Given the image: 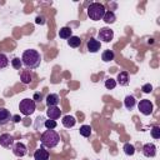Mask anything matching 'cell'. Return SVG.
I'll list each match as a JSON object with an SVG mask.
<instances>
[{
  "instance_id": "obj_1",
  "label": "cell",
  "mask_w": 160,
  "mask_h": 160,
  "mask_svg": "<svg viewBox=\"0 0 160 160\" xmlns=\"http://www.w3.org/2000/svg\"><path fill=\"white\" fill-rule=\"evenodd\" d=\"M21 61H22V66H25V69L35 70L41 64V55L35 49H28V50H25L22 52Z\"/></svg>"
},
{
  "instance_id": "obj_2",
  "label": "cell",
  "mask_w": 160,
  "mask_h": 160,
  "mask_svg": "<svg viewBox=\"0 0 160 160\" xmlns=\"http://www.w3.org/2000/svg\"><path fill=\"white\" fill-rule=\"evenodd\" d=\"M41 146L45 149H54L60 142V135L55 130H45L41 134Z\"/></svg>"
},
{
  "instance_id": "obj_3",
  "label": "cell",
  "mask_w": 160,
  "mask_h": 160,
  "mask_svg": "<svg viewBox=\"0 0 160 160\" xmlns=\"http://www.w3.org/2000/svg\"><path fill=\"white\" fill-rule=\"evenodd\" d=\"M86 11H88V16H89L91 20L99 21V20H102V16H104L106 9H105V6H104L102 4H100V2H91V4L88 6Z\"/></svg>"
},
{
  "instance_id": "obj_4",
  "label": "cell",
  "mask_w": 160,
  "mask_h": 160,
  "mask_svg": "<svg viewBox=\"0 0 160 160\" xmlns=\"http://www.w3.org/2000/svg\"><path fill=\"white\" fill-rule=\"evenodd\" d=\"M19 110H20V112H21L22 115L29 116V115H31V114L36 110V102H35L32 99H30V98H25V99H22V100L20 101V104H19Z\"/></svg>"
},
{
  "instance_id": "obj_5",
  "label": "cell",
  "mask_w": 160,
  "mask_h": 160,
  "mask_svg": "<svg viewBox=\"0 0 160 160\" xmlns=\"http://www.w3.org/2000/svg\"><path fill=\"white\" fill-rule=\"evenodd\" d=\"M138 109H139V111H140L142 115L148 116V115H151V114H152V111H154V105H152V102H151L150 100L142 99V100L139 101Z\"/></svg>"
},
{
  "instance_id": "obj_6",
  "label": "cell",
  "mask_w": 160,
  "mask_h": 160,
  "mask_svg": "<svg viewBox=\"0 0 160 160\" xmlns=\"http://www.w3.org/2000/svg\"><path fill=\"white\" fill-rule=\"evenodd\" d=\"M114 39V31L110 28H101L98 32V40L104 42H110Z\"/></svg>"
},
{
  "instance_id": "obj_7",
  "label": "cell",
  "mask_w": 160,
  "mask_h": 160,
  "mask_svg": "<svg viewBox=\"0 0 160 160\" xmlns=\"http://www.w3.org/2000/svg\"><path fill=\"white\" fill-rule=\"evenodd\" d=\"M11 150H12V154L16 156V158H24L26 154H28V148H26V145L25 144H22V142H15L14 145H12V148H11Z\"/></svg>"
},
{
  "instance_id": "obj_8",
  "label": "cell",
  "mask_w": 160,
  "mask_h": 160,
  "mask_svg": "<svg viewBox=\"0 0 160 160\" xmlns=\"http://www.w3.org/2000/svg\"><path fill=\"white\" fill-rule=\"evenodd\" d=\"M14 140H15L14 136L10 135L9 132H4V134L0 135V145H1L2 148H5V149H10V148H12V145L15 144Z\"/></svg>"
},
{
  "instance_id": "obj_9",
  "label": "cell",
  "mask_w": 160,
  "mask_h": 160,
  "mask_svg": "<svg viewBox=\"0 0 160 160\" xmlns=\"http://www.w3.org/2000/svg\"><path fill=\"white\" fill-rule=\"evenodd\" d=\"M100 48H101V42L99 40H96L95 38H90L88 40V42H86V49H88L89 52L95 54V52H98L100 50Z\"/></svg>"
},
{
  "instance_id": "obj_10",
  "label": "cell",
  "mask_w": 160,
  "mask_h": 160,
  "mask_svg": "<svg viewBox=\"0 0 160 160\" xmlns=\"http://www.w3.org/2000/svg\"><path fill=\"white\" fill-rule=\"evenodd\" d=\"M142 155L146 158H154L156 155V146L152 142H148L142 146Z\"/></svg>"
},
{
  "instance_id": "obj_11",
  "label": "cell",
  "mask_w": 160,
  "mask_h": 160,
  "mask_svg": "<svg viewBox=\"0 0 160 160\" xmlns=\"http://www.w3.org/2000/svg\"><path fill=\"white\" fill-rule=\"evenodd\" d=\"M61 115V110L59 106H49L46 109V116L51 120H58Z\"/></svg>"
},
{
  "instance_id": "obj_12",
  "label": "cell",
  "mask_w": 160,
  "mask_h": 160,
  "mask_svg": "<svg viewBox=\"0 0 160 160\" xmlns=\"http://www.w3.org/2000/svg\"><path fill=\"white\" fill-rule=\"evenodd\" d=\"M12 115L6 108H0V125H6L11 120Z\"/></svg>"
},
{
  "instance_id": "obj_13",
  "label": "cell",
  "mask_w": 160,
  "mask_h": 160,
  "mask_svg": "<svg viewBox=\"0 0 160 160\" xmlns=\"http://www.w3.org/2000/svg\"><path fill=\"white\" fill-rule=\"evenodd\" d=\"M45 102H46V106H58L59 102H60V96L58 94H48L46 98H45Z\"/></svg>"
},
{
  "instance_id": "obj_14",
  "label": "cell",
  "mask_w": 160,
  "mask_h": 160,
  "mask_svg": "<svg viewBox=\"0 0 160 160\" xmlns=\"http://www.w3.org/2000/svg\"><path fill=\"white\" fill-rule=\"evenodd\" d=\"M116 84L121 86H128L129 85V72L128 71H120L116 76Z\"/></svg>"
},
{
  "instance_id": "obj_15",
  "label": "cell",
  "mask_w": 160,
  "mask_h": 160,
  "mask_svg": "<svg viewBox=\"0 0 160 160\" xmlns=\"http://www.w3.org/2000/svg\"><path fill=\"white\" fill-rule=\"evenodd\" d=\"M34 160H49V151L45 148H39L34 152Z\"/></svg>"
},
{
  "instance_id": "obj_16",
  "label": "cell",
  "mask_w": 160,
  "mask_h": 160,
  "mask_svg": "<svg viewBox=\"0 0 160 160\" xmlns=\"http://www.w3.org/2000/svg\"><path fill=\"white\" fill-rule=\"evenodd\" d=\"M61 124H62L64 128H66V129H71V128L75 126V124H76V119H75L72 115H65V116H62V119H61Z\"/></svg>"
},
{
  "instance_id": "obj_17",
  "label": "cell",
  "mask_w": 160,
  "mask_h": 160,
  "mask_svg": "<svg viewBox=\"0 0 160 160\" xmlns=\"http://www.w3.org/2000/svg\"><path fill=\"white\" fill-rule=\"evenodd\" d=\"M20 80H21V82L24 85H28V84H30L32 81V74L28 69L21 70V72H20Z\"/></svg>"
},
{
  "instance_id": "obj_18",
  "label": "cell",
  "mask_w": 160,
  "mask_h": 160,
  "mask_svg": "<svg viewBox=\"0 0 160 160\" xmlns=\"http://www.w3.org/2000/svg\"><path fill=\"white\" fill-rule=\"evenodd\" d=\"M135 105H136V99L132 95H126L124 99V106L128 110H132L135 108Z\"/></svg>"
},
{
  "instance_id": "obj_19",
  "label": "cell",
  "mask_w": 160,
  "mask_h": 160,
  "mask_svg": "<svg viewBox=\"0 0 160 160\" xmlns=\"http://www.w3.org/2000/svg\"><path fill=\"white\" fill-rule=\"evenodd\" d=\"M59 36H60V39L68 40L70 36H72V30H71V28H69V26L61 28V29L59 30Z\"/></svg>"
},
{
  "instance_id": "obj_20",
  "label": "cell",
  "mask_w": 160,
  "mask_h": 160,
  "mask_svg": "<svg viewBox=\"0 0 160 160\" xmlns=\"http://www.w3.org/2000/svg\"><path fill=\"white\" fill-rule=\"evenodd\" d=\"M102 20L106 22V24H114L116 21V15L114 11H105L104 16H102Z\"/></svg>"
},
{
  "instance_id": "obj_21",
  "label": "cell",
  "mask_w": 160,
  "mask_h": 160,
  "mask_svg": "<svg viewBox=\"0 0 160 160\" xmlns=\"http://www.w3.org/2000/svg\"><path fill=\"white\" fill-rule=\"evenodd\" d=\"M10 65V59L6 54L4 52H0V71L1 70H5L6 68H9Z\"/></svg>"
},
{
  "instance_id": "obj_22",
  "label": "cell",
  "mask_w": 160,
  "mask_h": 160,
  "mask_svg": "<svg viewBox=\"0 0 160 160\" xmlns=\"http://www.w3.org/2000/svg\"><path fill=\"white\" fill-rule=\"evenodd\" d=\"M68 45H69L70 48L76 49V48H79V46L81 45V40H80V38H79V36L72 35V36H70V38L68 39Z\"/></svg>"
},
{
  "instance_id": "obj_23",
  "label": "cell",
  "mask_w": 160,
  "mask_h": 160,
  "mask_svg": "<svg viewBox=\"0 0 160 160\" xmlns=\"http://www.w3.org/2000/svg\"><path fill=\"white\" fill-rule=\"evenodd\" d=\"M114 58H115V54H114V51H112V50H110V49H108V50L102 51V54H101V60H102V61H105V62L112 61V60H114Z\"/></svg>"
},
{
  "instance_id": "obj_24",
  "label": "cell",
  "mask_w": 160,
  "mask_h": 160,
  "mask_svg": "<svg viewBox=\"0 0 160 160\" xmlns=\"http://www.w3.org/2000/svg\"><path fill=\"white\" fill-rule=\"evenodd\" d=\"M122 150H124V154L128 156H132L135 154V146L130 142H125L122 146Z\"/></svg>"
},
{
  "instance_id": "obj_25",
  "label": "cell",
  "mask_w": 160,
  "mask_h": 160,
  "mask_svg": "<svg viewBox=\"0 0 160 160\" xmlns=\"http://www.w3.org/2000/svg\"><path fill=\"white\" fill-rule=\"evenodd\" d=\"M79 132L84 138H89L91 135V126L90 125H81L79 129Z\"/></svg>"
},
{
  "instance_id": "obj_26",
  "label": "cell",
  "mask_w": 160,
  "mask_h": 160,
  "mask_svg": "<svg viewBox=\"0 0 160 160\" xmlns=\"http://www.w3.org/2000/svg\"><path fill=\"white\" fill-rule=\"evenodd\" d=\"M10 64H11V66H12L14 69H16V70H20V69L22 68V61H21V59L18 58V56H14V58L10 60Z\"/></svg>"
},
{
  "instance_id": "obj_27",
  "label": "cell",
  "mask_w": 160,
  "mask_h": 160,
  "mask_svg": "<svg viewBox=\"0 0 160 160\" xmlns=\"http://www.w3.org/2000/svg\"><path fill=\"white\" fill-rule=\"evenodd\" d=\"M104 86H105L108 90H112V89L116 88V80L112 79V78H108V79L105 80V82H104Z\"/></svg>"
},
{
  "instance_id": "obj_28",
  "label": "cell",
  "mask_w": 160,
  "mask_h": 160,
  "mask_svg": "<svg viewBox=\"0 0 160 160\" xmlns=\"http://www.w3.org/2000/svg\"><path fill=\"white\" fill-rule=\"evenodd\" d=\"M44 126L46 128V130H54L58 126V122L55 120H51V119H49V120L44 119Z\"/></svg>"
},
{
  "instance_id": "obj_29",
  "label": "cell",
  "mask_w": 160,
  "mask_h": 160,
  "mask_svg": "<svg viewBox=\"0 0 160 160\" xmlns=\"http://www.w3.org/2000/svg\"><path fill=\"white\" fill-rule=\"evenodd\" d=\"M150 132H151V136L154 138V139H160V126H152L151 128V130H150Z\"/></svg>"
},
{
  "instance_id": "obj_30",
  "label": "cell",
  "mask_w": 160,
  "mask_h": 160,
  "mask_svg": "<svg viewBox=\"0 0 160 160\" xmlns=\"http://www.w3.org/2000/svg\"><path fill=\"white\" fill-rule=\"evenodd\" d=\"M141 90H142V92H145V94H150V92L152 91V85H151V84H144V85L141 86Z\"/></svg>"
},
{
  "instance_id": "obj_31",
  "label": "cell",
  "mask_w": 160,
  "mask_h": 160,
  "mask_svg": "<svg viewBox=\"0 0 160 160\" xmlns=\"http://www.w3.org/2000/svg\"><path fill=\"white\" fill-rule=\"evenodd\" d=\"M35 22H36L38 25H44V24L46 22V20H45V18H44V16L38 15V16L35 18Z\"/></svg>"
},
{
  "instance_id": "obj_32",
  "label": "cell",
  "mask_w": 160,
  "mask_h": 160,
  "mask_svg": "<svg viewBox=\"0 0 160 160\" xmlns=\"http://www.w3.org/2000/svg\"><path fill=\"white\" fill-rule=\"evenodd\" d=\"M41 99H42V95H41V92H35V94H34V98H32V100H34L35 102H40V101H41Z\"/></svg>"
},
{
  "instance_id": "obj_33",
  "label": "cell",
  "mask_w": 160,
  "mask_h": 160,
  "mask_svg": "<svg viewBox=\"0 0 160 160\" xmlns=\"http://www.w3.org/2000/svg\"><path fill=\"white\" fill-rule=\"evenodd\" d=\"M12 120H14V122H19L21 119H20V116L19 115H12V118H11Z\"/></svg>"
}]
</instances>
